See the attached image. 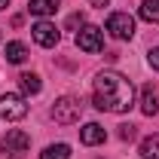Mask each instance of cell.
I'll return each instance as SVG.
<instances>
[{
  "label": "cell",
  "mask_w": 159,
  "mask_h": 159,
  "mask_svg": "<svg viewBox=\"0 0 159 159\" xmlns=\"http://www.w3.org/2000/svg\"><path fill=\"white\" fill-rule=\"evenodd\" d=\"M135 104V89L132 83L116 74V70H101L95 77V107L110 110V113H129Z\"/></svg>",
  "instance_id": "obj_1"
},
{
  "label": "cell",
  "mask_w": 159,
  "mask_h": 159,
  "mask_svg": "<svg viewBox=\"0 0 159 159\" xmlns=\"http://www.w3.org/2000/svg\"><path fill=\"white\" fill-rule=\"evenodd\" d=\"M83 116V101L74 98V95H64L52 104V119L61 122V125H70V122H77Z\"/></svg>",
  "instance_id": "obj_2"
},
{
  "label": "cell",
  "mask_w": 159,
  "mask_h": 159,
  "mask_svg": "<svg viewBox=\"0 0 159 159\" xmlns=\"http://www.w3.org/2000/svg\"><path fill=\"white\" fill-rule=\"evenodd\" d=\"M28 147H31V138H28L21 129H12V132H6V135L0 138V150H3V156L19 159V156L28 153Z\"/></svg>",
  "instance_id": "obj_3"
},
{
  "label": "cell",
  "mask_w": 159,
  "mask_h": 159,
  "mask_svg": "<svg viewBox=\"0 0 159 159\" xmlns=\"http://www.w3.org/2000/svg\"><path fill=\"white\" fill-rule=\"evenodd\" d=\"M77 46L83 52H89V55H95L104 49V31L95 28V25H86L83 31H77Z\"/></svg>",
  "instance_id": "obj_4"
},
{
  "label": "cell",
  "mask_w": 159,
  "mask_h": 159,
  "mask_svg": "<svg viewBox=\"0 0 159 159\" xmlns=\"http://www.w3.org/2000/svg\"><path fill=\"white\" fill-rule=\"evenodd\" d=\"M0 116L9 119V122H16V119H21V116H28V104H25V98H21V95H16V92L0 95Z\"/></svg>",
  "instance_id": "obj_5"
},
{
  "label": "cell",
  "mask_w": 159,
  "mask_h": 159,
  "mask_svg": "<svg viewBox=\"0 0 159 159\" xmlns=\"http://www.w3.org/2000/svg\"><path fill=\"white\" fill-rule=\"evenodd\" d=\"M107 34L116 40H132L135 37V19L129 12H113L107 19Z\"/></svg>",
  "instance_id": "obj_6"
},
{
  "label": "cell",
  "mask_w": 159,
  "mask_h": 159,
  "mask_svg": "<svg viewBox=\"0 0 159 159\" xmlns=\"http://www.w3.org/2000/svg\"><path fill=\"white\" fill-rule=\"evenodd\" d=\"M31 34H34V40H37L40 46H46V49H52L55 43H58V28L55 25H49V21H37L34 28H31Z\"/></svg>",
  "instance_id": "obj_7"
},
{
  "label": "cell",
  "mask_w": 159,
  "mask_h": 159,
  "mask_svg": "<svg viewBox=\"0 0 159 159\" xmlns=\"http://www.w3.org/2000/svg\"><path fill=\"white\" fill-rule=\"evenodd\" d=\"M104 138H107V132L101 129L98 122H86V125L80 129V141H83V144H89V147H95V144H101Z\"/></svg>",
  "instance_id": "obj_8"
},
{
  "label": "cell",
  "mask_w": 159,
  "mask_h": 159,
  "mask_svg": "<svg viewBox=\"0 0 159 159\" xmlns=\"http://www.w3.org/2000/svg\"><path fill=\"white\" fill-rule=\"evenodd\" d=\"M141 113L144 116H156L159 113V98L153 92V86H144V92H141Z\"/></svg>",
  "instance_id": "obj_9"
},
{
  "label": "cell",
  "mask_w": 159,
  "mask_h": 159,
  "mask_svg": "<svg viewBox=\"0 0 159 159\" xmlns=\"http://www.w3.org/2000/svg\"><path fill=\"white\" fill-rule=\"evenodd\" d=\"M58 6H61L58 0H31V3H28V9H31L34 16H40V19L55 16V9H58Z\"/></svg>",
  "instance_id": "obj_10"
},
{
  "label": "cell",
  "mask_w": 159,
  "mask_h": 159,
  "mask_svg": "<svg viewBox=\"0 0 159 159\" xmlns=\"http://www.w3.org/2000/svg\"><path fill=\"white\" fill-rule=\"evenodd\" d=\"M25 58H28V46H25V43H19V40L6 43V61H9V64H21Z\"/></svg>",
  "instance_id": "obj_11"
},
{
  "label": "cell",
  "mask_w": 159,
  "mask_h": 159,
  "mask_svg": "<svg viewBox=\"0 0 159 159\" xmlns=\"http://www.w3.org/2000/svg\"><path fill=\"white\" fill-rule=\"evenodd\" d=\"M19 86L25 95H40V89H43V83H40L37 74H21L19 77Z\"/></svg>",
  "instance_id": "obj_12"
},
{
  "label": "cell",
  "mask_w": 159,
  "mask_h": 159,
  "mask_svg": "<svg viewBox=\"0 0 159 159\" xmlns=\"http://www.w3.org/2000/svg\"><path fill=\"white\" fill-rule=\"evenodd\" d=\"M40 159H70V147L67 144H49L40 153Z\"/></svg>",
  "instance_id": "obj_13"
},
{
  "label": "cell",
  "mask_w": 159,
  "mask_h": 159,
  "mask_svg": "<svg viewBox=\"0 0 159 159\" xmlns=\"http://www.w3.org/2000/svg\"><path fill=\"white\" fill-rule=\"evenodd\" d=\"M141 156L144 159H159V135H150V138L141 141Z\"/></svg>",
  "instance_id": "obj_14"
},
{
  "label": "cell",
  "mask_w": 159,
  "mask_h": 159,
  "mask_svg": "<svg viewBox=\"0 0 159 159\" xmlns=\"http://www.w3.org/2000/svg\"><path fill=\"white\" fill-rule=\"evenodd\" d=\"M141 19L144 21H159V0H144L141 3Z\"/></svg>",
  "instance_id": "obj_15"
},
{
  "label": "cell",
  "mask_w": 159,
  "mask_h": 159,
  "mask_svg": "<svg viewBox=\"0 0 159 159\" xmlns=\"http://www.w3.org/2000/svg\"><path fill=\"white\" fill-rule=\"evenodd\" d=\"M135 135H138V132H135V125H119V138H122V141H132Z\"/></svg>",
  "instance_id": "obj_16"
},
{
  "label": "cell",
  "mask_w": 159,
  "mask_h": 159,
  "mask_svg": "<svg viewBox=\"0 0 159 159\" xmlns=\"http://www.w3.org/2000/svg\"><path fill=\"white\" fill-rule=\"evenodd\" d=\"M150 64H153V70H159V46L150 49Z\"/></svg>",
  "instance_id": "obj_17"
},
{
  "label": "cell",
  "mask_w": 159,
  "mask_h": 159,
  "mask_svg": "<svg viewBox=\"0 0 159 159\" xmlns=\"http://www.w3.org/2000/svg\"><path fill=\"white\" fill-rule=\"evenodd\" d=\"M77 25H83V12H74V16L67 19V28H77Z\"/></svg>",
  "instance_id": "obj_18"
},
{
  "label": "cell",
  "mask_w": 159,
  "mask_h": 159,
  "mask_svg": "<svg viewBox=\"0 0 159 159\" xmlns=\"http://www.w3.org/2000/svg\"><path fill=\"white\" fill-rule=\"evenodd\" d=\"M89 3H92V6H95V9H104V6H107V3H110V0H89Z\"/></svg>",
  "instance_id": "obj_19"
},
{
  "label": "cell",
  "mask_w": 159,
  "mask_h": 159,
  "mask_svg": "<svg viewBox=\"0 0 159 159\" xmlns=\"http://www.w3.org/2000/svg\"><path fill=\"white\" fill-rule=\"evenodd\" d=\"M6 6H9V0H0V9H6Z\"/></svg>",
  "instance_id": "obj_20"
}]
</instances>
